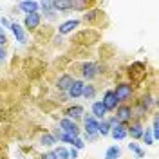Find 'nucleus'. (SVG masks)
<instances>
[{
    "label": "nucleus",
    "mask_w": 159,
    "mask_h": 159,
    "mask_svg": "<svg viewBox=\"0 0 159 159\" xmlns=\"http://www.w3.org/2000/svg\"><path fill=\"white\" fill-rule=\"evenodd\" d=\"M141 138L145 139L147 145H154V143H156V141H154V136H152V132H150V129L143 130V136H141Z\"/></svg>",
    "instance_id": "27"
},
{
    "label": "nucleus",
    "mask_w": 159,
    "mask_h": 159,
    "mask_svg": "<svg viewBox=\"0 0 159 159\" xmlns=\"http://www.w3.org/2000/svg\"><path fill=\"white\" fill-rule=\"evenodd\" d=\"M99 13H101V11H90V13H87V15L83 16V20H85V22H92V20L96 18V15H99Z\"/></svg>",
    "instance_id": "28"
},
{
    "label": "nucleus",
    "mask_w": 159,
    "mask_h": 159,
    "mask_svg": "<svg viewBox=\"0 0 159 159\" xmlns=\"http://www.w3.org/2000/svg\"><path fill=\"white\" fill-rule=\"evenodd\" d=\"M6 43H7V36H6V33H4V29L0 27V45L4 47Z\"/></svg>",
    "instance_id": "29"
},
{
    "label": "nucleus",
    "mask_w": 159,
    "mask_h": 159,
    "mask_svg": "<svg viewBox=\"0 0 159 159\" xmlns=\"http://www.w3.org/2000/svg\"><path fill=\"white\" fill-rule=\"evenodd\" d=\"M52 7H54L56 13L72 9V0H54V2H52Z\"/></svg>",
    "instance_id": "17"
},
{
    "label": "nucleus",
    "mask_w": 159,
    "mask_h": 159,
    "mask_svg": "<svg viewBox=\"0 0 159 159\" xmlns=\"http://www.w3.org/2000/svg\"><path fill=\"white\" fill-rule=\"evenodd\" d=\"M114 94H116V98H118V103H125V101H129L132 98V94H134V87L127 83V81H123V83H118V87L114 89Z\"/></svg>",
    "instance_id": "1"
},
{
    "label": "nucleus",
    "mask_w": 159,
    "mask_h": 159,
    "mask_svg": "<svg viewBox=\"0 0 159 159\" xmlns=\"http://www.w3.org/2000/svg\"><path fill=\"white\" fill-rule=\"evenodd\" d=\"M9 29L13 31V34H15V38L18 40L20 43H25V40H27V36H25V31H24V27H22L20 24H16V22H11Z\"/></svg>",
    "instance_id": "12"
},
{
    "label": "nucleus",
    "mask_w": 159,
    "mask_h": 159,
    "mask_svg": "<svg viewBox=\"0 0 159 159\" xmlns=\"http://www.w3.org/2000/svg\"><path fill=\"white\" fill-rule=\"evenodd\" d=\"M83 129L87 136H98V129H99V121L94 116H85L83 118Z\"/></svg>",
    "instance_id": "5"
},
{
    "label": "nucleus",
    "mask_w": 159,
    "mask_h": 159,
    "mask_svg": "<svg viewBox=\"0 0 159 159\" xmlns=\"http://www.w3.org/2000/svg\"><path fill=\"white\" fill-rule=\"evenodd\" d=\"M54 143H56V138L52 134H43L40 138V145H43V147H52Z\"/></svg>",
    "instance_id": "21"
},
{
    "label": "nucleus",
    "mask_w": 159,
    "mask_h": 159,
    "mask_svg": "<svg viewBox=\"0 0 159 159\" xmlns=\"http://www.w3.org/2000/svg\"><path fill=\"white\" fill-rule=\"evenodd\" d=\"M129 148L132 150V152H134V154H136L138 157H145V150L141 148L138 143H129Z\"/></svg>",
    "instance_id": "25"
},
{
    "label": "nucleus",
    "mask_w": 159,
    "mask_h": 159,
    "mask_svg": "<svg viewBox=\"0 0 159 159\" xmlns=\"http://www.w3.org/2000/svg\"><path fill=\"white\" fill-rule=\"evenodd\" d=\"M52 152H54L56 159H69V148H65V147H60V148L52 150Z\"/></svg>",
    "instance_id": "24"
},
{
    "label": "nucleus",
    "mask_w": 159,
    "mask_h": 159,
    "mask_svg": "<svg viewBox=\"0 0 159 159\" xmlns=\"http://www.w3.org/2000/svg\"><path fill=\"white\" fill-rule=\"evenodd\" d=\"M101 103H103V107L109 110H116L118 107V98H116V94H114V90H105V94H103V99H101Z\"/></svg>",
    "instance_id": "6"
},
{
    "label": "nucleus",
    "mask_w": 159,
    "mask_h": 159,
    "mask_svg": "<svg viewBox=\"0 0 159 159\" xmlns=\"http://www.w3.org/2000/svg\"><path fill=\"white\" fill-rule=\"evenodd\" d=\"M60 129H61V134H65L69 138H78V134H80V127L76 125V121H72L69 118L60 119Z\"/></svg>",
    "instance_id": "2"
},
{
    "label": "nucleus",
    "mask_w": 159,
    "mask_h": 159,
    "mask_svg": "<svg viewBox=\"0 0 159 159\" xmlns=\"http://www.w3.org/2000/svg\"><path fill=\"white\" fill-rule=\"evenodd\" d=\"M90 6H92V2H89V0H72V9L83 11V9H89Z\"/></svg>",
    "instance_id": "20"
},
{
    "label": "nucleus",
    "mask_w": 159,
    "mask_h": 159,
    "mask_svg": "<svg viewBox=\"0 0 159 159\" xmlns=\"http://www.w3.org/2000/svg\"><path fill=\"white\" fill-rule=\"evenodd\" d=\"M18 7L24 11L25 15H29V13H34V11H38L40 4H38V2H34V0H27V2H20Z\"/></svg>",
    "instance_id": "16"
},
{
    "label": "nucleus",
    "mask_w": 159,
    "mask_h": 159,
    "mask_svg": "<svg viewBox=\"0 0 159 159\" xmlns=\"http://www.w3.org/2000/svg\"><path fill=\"white\" fill-rule=\"evenodd\" d=\"M98 134L99 136H109L110 134V125L107 119H103V121H99V129H98Z\"/></svg>",
    "instance_id": "23"
},
{
    "label": "nucleus",
    "mask_w": 159,
    "mask_h": 159,
    "mask_svg": "<svg viewBox=\"0 0 159 159\" xmlns=\"http://www.w3.org/2000/svg\"><path fill=\"white\" fill-rule=\"evenodd\" d=\"M99 72V67L94 63V61H85L83 65H81V78L83 80H92L94 76H98Z\"/></svg>",
    "instance_id": "4"
},
{
    "label": "nucleus",
    "mask_w": 159,
    "mask_h": 159,
    "mask_svg": "<svg viewBox=\"0 0 159 159\" xmlns=\"http://www.w3.org/2000/svg\"><path fill=\"white\" fill-rule=\"evenodd\" d=\"M94 94H96V89H94V85H85L83 87V92H81V96L85 99H94Z\"/></svg>",
    "instance_id": "22"
},
{
    "label": "nucleus",
    "mask_w": 159,
    "mask_h": 159,
    "mask_svg": "<svg viewBox=\"0 0 159 159\" xmlns=\"http://www.w3.org/2000/svg\"><path fill=\"white\" fill-rule=\"evenodd\" d=\"M110 136L116 139V141H121V139H125L129 134H127V125H123V123H116L114 127H110Z\"/></svg>",
    "instance_id": "10"
},
{
    "label": "nucleus",
    "mask_w": 159,
    "mask_h": 159,
    "mask_svg": "<svg viewBox=\"0 0 159 159\" xmlns=\"http://www.w3.org/2000/svg\"><path fill=\"white\" fill-rule=\"evenodd\" d=\"M42 159H56V156H54V152H45L42 156Z\"/></svg>",
    "instance_id": "30"
},
{
    "label": "nucleus",
    "mask_w": 159,
    "mask_h": 159,
    "mask_svg": "<svg viewBox=\"0 0 159 159\" xmlns=\"http://www.w3.org/2000/svg\"><path fill=\"white\" fill-rule=\"evenodd\" d=\"M143 130L145 129H143L141 121H139V119H134L129 127H127V134H129L132 139H139L141 136H143Z\"/></svg>",
    "instance_id": "9"
},
{
    "label": "nucleus",
    "mask_w": 159,
    "mask_h": 159,
    "mask_svg": "<svg viewBox=\"0 0 159 159\" xmlns=\"http://www.w3.org/2000/svg\"><path fill=\"white\" fill-rule=\"evenodd\" d=\"M78 25H80V20L78 18H70V20H67V22H63V24H60L58 33H60V34H69V33H72Z\"/></svg>",
    "instance_id": "11"
},
{
    "label": "nucleus",
    "mask_w": 159,
    "mask_h": 159,
    "mask_svg": "<svg viewBox=\"0 0 159 159\" xmlns=\"http://www.w3.org/2000/svg\"><path fill=\"white\" fill-rule=\"evenodd\" d=\"M119 156H121V148H119L118 145H112V147H109V148H107V152H105V159H118Z\"/></svg>",
    "instance_id": "19"
},
{
    "label": "nucleus",
    "mask_w": 159,
    "mask_h": 159,
    "mask_svg": "<svg viewBox=\"0 0 159 159\" xmlns=\"http://www.w3.org/2000/svg\"><path fill=\"white\" fill-rule=\"evenodd\" d=\"M38 4H40V7L43 9L45 16H47L49 20H54V18H56V15H58V13L54 11V7H52V2H51V0H43V2H38Z\"/></svg>",
    "instance_id": "14"
},
{
    "label": "nucleus",
    "mask_w": 159,
    "mask_h": 159,
    "mask_svg": "<svg viewBox=\"0 0 159 159\" xmlns=\"http://www.w3.org/2000/svg\"><path fill=\"white\" fill-rule=\"evenodd\" d=\"M81 116H83V107L81 105H72V107H69V109L65 110V118L72 119V121L80 119Z\"/></svg>",
    "instance_id": "13"
},
{
    "label": "nucleus",
    "mask_w": 159,
    "mask_h": 159,
    "mask_svg": "<svg viewBox=\"0 0 159 159\" xmlns=\"http://www.w3.org/2000/svg\"><path fill=\"white\" fill-rule=\"evenodd\" d=\"M70 145H72V148L81 150L83 147H85V141H83L81 138H72V139H70Z\"/></svg>",
    "instance_id": "26"
},
{
    "label": "nucleus",
    "mask_w": 159,
    "mask_h": 159,
    "mask_svg": "<svg viewBox=\"0 0 159 159\" xmlns=\"http://www.w3.org/2000/svg\"><path fill=\"white\" fill-rule=\"evenodd\" d=\"M132 116H134V110H132V107L130 105H118L116 107V116L114 118L118 119V123H127V121H130L132 119Z\"/></svg>",
    "instance_id": "3"
},
{
    "label": "nucleus",
    "mask_w": 159,
    "mask_h": 159,
    "mask_svg": "<svg viewBox=\"0 0 159 159\" xmlns=\"http://www.w3.org/2000/svg\"><path fill=\"white\" fill-rule=\"evenodd\" d=\"M2 61H6V49L0 45V63H2Z\"/></svg>",
    "instance_id": "31"
},
{
    "label": "nucleus",
    "mask_w": 159,
    "mask_h": 159,
    "mask_svg": "<svg viewBox=\"0 0 159 159\" xmlns=\"http://www.w3.org/2000/svg\"><path fill=\"white\" fill-rule=\"evenodd\" d=\"M0 22H2V25H4V27H9V25H11V22L7 18H0Z\"/></svg>",
    "instance_id": "32"
},
{
    "label": "nucleus",
    "mask_w": 159,
    "mask_h": 159,
    "mask_svg": "<svg viewBox=\"0 0 159 159\" xmlns=\"http://www.w3.org/2000/svg\"><path fill=\"white\" fill-rule=\"evenodd\" d=\"M105 114H107V109L103 107L101 99H99V101H94V103H92V116L99 121V119H105Z\"/></svg>",
    "instance_id": "15"
},
{
    "label": "nucleus",
    "mask_w": 159,
    "mask_h": 159,
    "mask_svg": "<svg viewBox=\"0 0 159 159\" xmlns=\"http://www.w3.org/2000/svg\"><path fill=\"white\" fill-rule=\"evenodd\" d=\"M83 87H85V81L83 80H74L72 83H70V87L67 89V96L70 99H76L81 96V92H83Z\"/></svg>",
    "instance_id": "7"
},
{
    "label": "nucleus",
    "mask_w": 159,
    "mask_h": 159,
    "mask_svg": "<svg viewBox=\"0 0 159 159\" xmlns=\"http://www.w3.org/2000/svg\"><path fill=\"white\" fill-rule=\"evenodd\" d=\"M40 22H42V16H40V13H38V11H34V13H29V15H25V20H24L25 27H27L29 31L38 29Z\"/></svg>",
    "instance_id": "8"
},
{
    "label": "nucleus",
    "mask_w": 159,
    "mask_h": 159,
    "mask_svg": "<svg viewBox=\"0 0 159 159\" xmlns=\"http://www.w3.org/2000/svg\"><path fill=\"white\" fill-rule=\"evenodd\" d=\"M72 81H74V80H72V76H70V74H63V76L58 80L56 87H58L60 90H67L70 87V83H72Z\"/></svg>",
    "instance_id": "18"
}]
</instances>
